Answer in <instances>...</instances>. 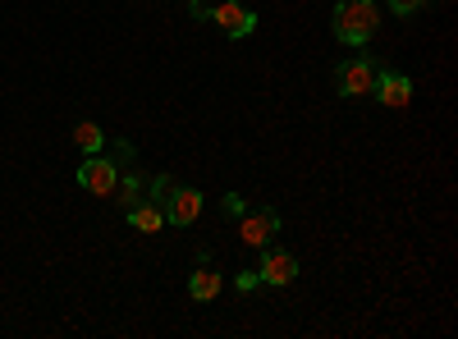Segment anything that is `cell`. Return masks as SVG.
<instances>
[{
    "label": "cell",
    "mask_w": 458,
    "mask_h": 339,
    "mask_svg": "<svg viewBox=\"0 0 458 339\" xmlns=\"http://www.w3.org/2000/svg\"><path fill=\"white\" fill-rule=\"evenodd\" d=\"M376 23H380L376 0H339L335 14H330V28H335V37L344 47H367Z\"/></svg>",
    "instance_id": "1"
},
{
    "label": "cell",
    "mask_w": 458,
    "mask_h": 339,
    "mask_svg": "<svg viewBox=\"0 0 458 339\" xmlns=\"http://www.w3.org/2000/svg\"><path fill=\"white\" fill-rule=\"evenodd\" d=\"M376 60L371 55H353V60H344L339 69H335V92L339 97H371V88H376Z\"/></svg>",
    "instance_id": "2"
},
{
    "label": "cell",
    "mask_w": 458,
    "mask_h": 339,
    "mask_svg": "<svg viewBox=\"0 0 458 339\" xmlns=\"http://www.w3.org/2000/svg\"><path fill=\"white\" fill-rule=\"evenodd\" d=\"M114 179H120V161H110V157H101V152H92V157L79 165V188H83V193H92V198H110Z\"/></svg>",
    "instance_id": "3"
},
{
    "label": "cell",
    "mask_w": 458,
    "mask_h": 339,
    "mask_svg": "<svg viewBox=\"0 0 458 339\" xmlns=\"http://www.w3.org/2000/svg\"><path fill=\"white\" fill-rule=\"evenodd\" d=\"M280 234V211L276 207H257V211H243L239 216V239L248 248H266Z\"/></svg>",
    "instance_id": "4"
},
{
    "label": "cell",
    "mask_w": 458,
    "mask_h": 339,
    "mask_svg": "<svg viewBox=\"0 0 458 339\" xmlns=\"http://www.w3.org/2000/svg\"><path fill=\"white\" fill-rule=\"evenodd\" d=\"M211 19L220 23V32H225V37H234V42L257 28V14H252L248 5H239V0H220V5L211 10Z\"/></svg>",
    "instance_id": "5"
},
{
    "label": "cell",
    "mask_w": 458,
    "mask_h": 339,
    "mask_svg": "<svg viewBox=\"0 0 458 339\" xmlns=\"http://www.w3.org/2000/svg\"><path fill=\"white\" fill-rule=\"evenodd\" d=\"M371 97H376L380 106H390V110H403V106L412 101V79H408V73H376Z\"/></svg>",
    "instance_id": "6"
},
{
    "label": "cell",
    "mask_w": 458,
    "mask_h": 339,
    "mask_svg": "<svg viewBox=\"0 0 458 339\" xmlns=\"http://www.w3.org/2000/svg\"><path fill=\"white\" fill-rule=\"evenodd\" d=\"M257 275H261V284H293L298 280V257L293 252H266Z\"/></svg>",
    "instance_id": "7"
},
{
    "label": "cell",
    "mask_w": 458,
    "mask_h": 339,
    "mask_svg": "<svg viewBox=\"0 0 458 339\" xmlns=\"http://www.w3.org/2000/svg\"><path fill=\"white\" fill-rule=\"evenodd\" d=\"M202 216V193L198 188H174V198L165 202V225H193Z\"/></svg>",
    "instance_id": "8"
},
{
    "label": "cell",
    "mask_w": 458,
    "mask_h": 339,
    "mask_svg": "<svg viewBox=\"0 0 458 339\" xmlns=\"http://www.w3.org/2000/svg\"><path fill=\"white\" fill-rule=\"evenodd\" d=\"M129 225H133V230H142V234H157L161 230V225H165V211L157 207V202H138V207H129Z\"/></svg>",
    "instance_id": "9"
},
{
    "label": "cell",
    "mask_w": 458,
    "mask_h": 339,
    "mask_svg": "<svg viewBox=\"0 0 458 339\" xmlns=\"http://www.w3.org/2000/svg\"><path fill=\"white\" fill-rule=\"evenodd\" d=\"M110 198H114V202H120V207L129 211V207H138V202L147 198V183H142L138 174H129V179H114V188H110Z\"/></svg>",
    "instance_id": "10"
},
{
    "label": "cell",
    "mask_w": 458,
    "mask_h": 339,
    "mask_svg": "<svg viewBox=\"0 0 458 339\" xmlns=\"http://www.w3.org/2000/svg\"><path fill=\"white\" fill-rule=\"evenodd\" d=\"M188 293H193L198 303H211V298L220 293V275H216L211 267H198V271H193V280H188Z\"/></svg>",
    "instance_id": "11"
},
{
    "label": "cell",
    "mask_w": 458,
    "mask_h": 339,
    "mask_svg": "<svg viewBox=\"0 0 458 339\" xmlns=\"http://www.w3.org/2000/svg\"><path fill=\"white\" fill-rule=\"evenodd\" d=\"M73 142H79L83 152L92 157V152H101V147H106V133H101V124L83 120V124H73Z\"/></svg>",
    "instance_id": "12"
},
{
    "label": "cell",
    "mask_w": 458,
    "mask_h": 339,
    "mask_svg": "<svg viewBox=\"0 0 458 339\" xmlns=\"http://www.w3.org/2000/svg\"><path fill=\"white\" fill-rule=\"evenodd\" d=\"M174 188H179V183H174L170 174H157V179H151V183H147V202H157V207L165 211V202L174 198Z\"/></svg>",
    "instance_id": "13"
},
{
    "label": "cell",
    "mask_w": 458,
    "mask_h": 339,
    "mask_svg": "<svg viewBox=\"0 0 458 339\" xmlns=\"http://www.w3.org/2000/svg\"><path fill=\"white\" fill-rule=\"evenodd\" d=\"M427 5H431V0H390V10L403 14V19H408V14H422Z\"/></svg>",
    "instance_id": "14"
},
{
    "label": "cell",
    "mask_w": 458,
    "mask_h": 339,
    "mask_svg": "<svg viewBox=\"0 0 458 339\" xmlns=\"http://www.w3.org/2000/svg\"><path fill=\"white\" fill-rule=\"evenodd\" d=\"M234 284H239V293H252V289L261 284V275H257V271H243V275H239Z\"/></svg>",
    "instance_id": "15"
},
{
    "label": "cell",
    "mask_w": 458,
    "mask_h": 339,
    "mask_svg": "<svg viewBox=\"0 0 458 339\" xmlns=\"http://www.w3.org/2000/svg\"><path fill=\"white\" fill-rule=\"evenodd\" d=\"M225 211L229 216H243V198L239 193H225Z\"/></svg>",
    "instance_id": "16"
}]
</instances>
